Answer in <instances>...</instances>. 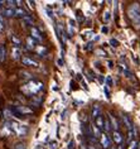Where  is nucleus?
Listing matches in <instances>:
<instances>
[{"instance_id": "1", "label": "nucleus", "mask_w": 140, "mask_h": 149, "mask_svg": "<svg viewBox=\"0 0 140 149\" xmlns=\"http://www.w3.org/2000/svg\"><path fill=\"white\" fill-rule=\"evenodd\" d=\"M42 90H43V84L39 82V81H30L29 84L24 85V86L21 87V91L28 96H33Z\"/></svg>"}, {"instance_id": "2", "label": "nucleus", "mask_w": 140, "mask_h": 149, "mask_svg": "<svg viewBox=\"0 0 140 149\" xmlns=\"http://www.w3.org/2000/svg\"><path fill=\"white\" fill-rule=\"evenodd\" d=\"M128 17L132 22H138L140 18V4L139 3H132L128 8Z\"/></svg>"}, {"instance_id": "3", "label": "nucleus", "mask_w": 140, "mask_h": 149, "mask_svg": "<svg viewBox=\"0 0 140 149\" xmlns=\"http://www.w3.org/2000/svg\"><path fill=\"white\" fill-rule=\"evenodd\" d=\"M12 113L15 115L17 118H24L25 115H32L33 114V110L29 109L28 106H15L12 109Z\"/></svg>"}, {"instance_id": "4", "label": "nucleus", "mask_w": 140, "mask_h": 149, "mask_svg": "<svg viewBox=\"0 0 140 149\" xmlns=\"http://www.w3.org/2000/svg\"><path fill=\"white\" fill-rule=\"evenodd\" d=\"M10 125H12V129H13V133H15L18 134L19 136H24L25 134L28 133V129H27V126H24V125H19L18 123H10Z\"/></svg>"}, {"instance_id": "5", "label": "nucleus", "mask_w": 140, "mask_h": 149, "mask_svg": "<svg viewBox=\"0 0 140 149\" xmlns=\"http://www.w3.org/2000/svg\"><path fill=\"white\" fill-rule=\"evenodd\" d=\"M100 141H101V147L104 149H110L111 148V139L107 134H101L100 136Z\"/></svg>"}, {"instance_id": "6", "label": "nucleus", "mask_w": 140, "mask_h": 149, "mask_svg": "<svg viewBox=\"0 0 140 149\" xmlns=\"http://www.w3.org/2000/svg\"><path fill=\"white\" fill-rule=\"evenodd\" d=\"M56 31H57V34H58V38L61 39V42L62 43H66V40H67V36H66V32H64V29L61 27V24H57V27H56Z\"/></svg>"}, {"instance_id": "7", "label": "nucleus", "mask_w": 140, "mask_h": 149, "mask_svg": "<svg viewBox=\"0 0 140 149\" xmlns=\"http://www.w3.org/2000/svg\"><path fill=\"white\" fill-rule=\"evenodd\" d=\"M21 62H23L24 66H32V67H38V62L34 61V59L27 57V56H24V57H21Z\"/></svg>"}, {"instance_id": "8", "label": "nucleus", "mask_w": 140, "mask_h": 149, "mask_svg": "<svg viewBox=\"0 0 140 149\" xmlns=\"http://www.w3.org/2000/svg\"><path fill=\"white\" fill-rule=\"evenodd\" d=\"M107 116L110 118V121H111V126H112V129H114V132H119V128H120V125H119V121H117V119L114 116V115L111 113H109L107 114Z\"/></svg>"}, {"instance_id": "9", "label": "nucleus", "mask_w": 140, "mask_h": 149, "mask_svg": "<svg viewBox=\"0 0 140 149\" xmlns=\"http://www.w3.org/2000/svg\"><path fill=\"white\" fill-rule=\"evenodd\" d=\"M91 115L92 118H94V120L96 118H98L101 115V106L98 105V104H95L94 106H92V110H91Z\"/></svg>"}, {"instance_id": "10", "label": "nucleus", "mask_w": 140, "mask_h": 149, "mask_svg": "<svg viewBox=\"0 0 140 149\" xmlns=\"http://www.w3.org/2000/svg\"><path fill=\"white\" fill-rule=\"evenodd\" d=\"M94 124L96 125L100 130H104V129H105V116H102V115H100L98 118L95 119V123H94Z\"/></svg>"}, {"instance_id": "11", "label": "nucleus", "mask_w": 140, "mask_h": 149, "mask_svg": "<svg viewBox=\"0 0 140 149\" xmlns=\"http://www.w3.org/2000/svg\"><path fill=\"white\" fill-rule=\"evenodd\" d=\"M30 32H32V38L34 39V40H38V42H40V40L43 39V37H42V34H40V32L35 27H32Z\"/></svg>"}, {"instance_id": "12", "label": "nucleus", "mask_w": 140, "mask_h": 149, "mask_svg": "<svg viewBox=\"0 0 140 149\" xmlns=\"http://www.w3.org/2000/svg\"><path fill=\"white\" fill-rule=\"evenodd\" d=\"M121 119H123V123L125 124V126L128 128V130H132L134 128H132V124H131V120H130V118L128 116V115H121Z\"/></svg>"}, {"instance_id": "13", "label": "nucleus", "mask_w": 140, "mask_h": 149, "mask_svg": "<svg viewBox=\"0 0 140 149\" xmlns=\"http://www.w3.org/2000/svg\"><path fill=\"white\" fill-rule=\"evenodd\" d=\"M112 140L115 141L116 144H121L123 143V135H121V133L120 132H114L112 133Z\"/></svg>"}, {"instance_id": "14", "label": "nucleus", "mask_w": 140, "mask_h": 149, "mask_svg": "<svg viewBox=\"0 0 140 149\" xmlns=\"http://www.w3.org/2000/svg\"><path fill=\"white\" fill-rule=\"evenodd\" d=\"M1 15H3V17H6V18L15 17V9H12V8L4 9V10H3V12H1Z\"/></svg>"}, {"instance_id": "15", "label": "nucleus", "mask_w": 140, "mask_h": 149, "mask_svg": "<svg viewBox=\"0 0 140 149\" xmlns=\"http://www.w3.org/2000/svg\"><path fill=\"white\" fill-rule=\"evenodd\" d=\"M12 57H13V59H15V61L20 58V48L19 47H15V46L13 47V49H12Z\"/></svg>"}, {"instance_id": "16", "label": "nucleus", "mask_w": 140, "mask_h": 149, "mask_svg": "<svg viewBox=\"0 0 140 149\" xmlns=\"http://www.w3.org/2000/svg\"><path fill=\"white\" fill-rule=\"evenodd\" d=\"M15 17H18V18H24L25 17H28V14L25 13V10L24 9H21V8H18V9H15Z\"/></svg>"}, {"instance_id": "17", "label": "nucleus", "mask_w": 140, "mask_h": 149, "mask_svg": "<svg viewBox=\"0 0 140 149\" xmlns=\"http://www.w3.org/2000/svg\"><path fill=\"white\" fill-rule=\"evenodd\" d=\"M35 42H37V40H34V39L32 38V37H28V38H27V46H28L29 49H34V48H35V44H37Z\"/></svg>"}, {"instance_id": "18", "label": "nucleus", "mask_w": 140, "mask_h": 149, "mask_svg": "<svg viewBox=\"0 0 140 149\" xmlns=\"http://www.w3.org/2000/svg\"><path fill=\"white\" fill-rule=\"evenodd\" d=\"M112 130V126H111V121H110V118H105V132L109 133Z\"/></svg>"}, {"instance_id": "19", "label": "nucleus", "mask_w": 140, "mask_h": 149, "mask_svg": "<svg viewBox=\"0 0 140 149\" xmlns=\"http://www.w3.org/2000/svg\"><path fill=\"white\" fill-rule=\"evenodd\" d=\"M91 128H92V133H94V136H96V138H100V136H101V130L98 129L96 125L92 124Z\"/></svg>"}, {"instance_id": "20", "label": "nucleus", "mask_w": 140, "mask_h": 149, "mask_svg": "<svg viewBox=\"0 0 140 149\" xmlns=\"http://www.w3.org/2000/svg\"><path fill=\"white\" fill-rule=\"evenodd\" d=\"M42 102V97H37V96H32V105L39 106Z\"/></svg>"}, {"instance_id": "21", "label": "nucleus", "mask_w": 140, "mask_h": 149, "mask_svg": "<svg viewBox=\"0 0 140 149\" xmlns=\"http://www.w3.org/2000/svg\"><path fill=\"white\" fill-rule=\"evenodd\" d=\"M5 59V47L0 46V62H3Z\"/></svg>"}, {"instance_id": "22", "label": "nucleus", "mask_w": 140, "mask_h": 149, "mask_svg": "<svg viewBox=\"0 0 140 149\" xmlns=\"http://www.w3.org/2000/svg\"><path fill=\"white\" fill-rule=\"evenodd\" d=\"M49 149H58V143L56 140H51L49 141Z\"/></svg>"}, {"instance_id": "23", "label": "nucleus", "mask_w": 140, "mask_h": 149, "mask_svg": "<svg viewBox=\"0 0 140 149\" xmlns=\"http://www.w3.org/2000/svg\"><path fill=\"white\" fill-rule=\"evenodd\" d=\"M109 20H110V12H109V10H105V13H104V22L107 23Z\"/></svg>"}, {"instance_id": "24", "label": "nucleus", "mask_w": 140, "mask_h": 149, "mask_svg": "<svg viewBox=\"0 0 140 149\" xmlns=\"http://www.w3.org/2000/svg\"><path fill=\"white\" fill-rule=\"evenodd\" d=\"M4 29H5V22L1 17H0V32H3Z\"/></svg>"}, {"instance_id": "25", "label": "nucleus", "mask_w": 140, "mask_h": 149, "mask_svg": "<svg viewBox=\"0 0 140 149\" xmlns=\"http://www.w3.org/2000/svg\"><path fill=\"white\" fill-rule=\"evenodd\" d=\"M23 20H24V23H25V24H29V25L33 24V19H32V18L29 17V15H28V17H25Z\"/></svg>"}, {"instance_id": "26", "label": "nucleus", "mask_w": 140, "mask_h": 149, "mask_svg": "<svg viewBox=\"0 0 140 149\" xmlns=\"http://www.w3.org/2000/svg\"><path fill=\"white\" fill-rule=\"evenodd\" d=\"M12 40L14 42V44H15V47H19L20 46V40L17 38V37H14V36H12Z\"/></svg>"}, {"instance_id": "27", "label": "nucleus", "mask_w": 140, "mask_h": 149, "mask_svg": "<svg viewBox=\"0 0 140 149\" xmlns=\"http://www.w3.org/2000/svg\"><path fill=\"white\" fill-rule=\"evenodd\" d=\"M110 44H111L112 47H117L119 46V42H117V39H115V38H112L111 40H110Z\"/></svg>"}, {"instance_id": "28", "label": "nucleus", "mask_w": 140, "mask_h": 149, "mask_svg": "<svg viewBox=\"0 0 140 149\" xmlns=\"http://www.w3.org/2000/svg\"><path fill=\"white\" fill-rule=\"evenodd\" d=\"M14 149H27V148H25V145L23 143H18V144H15Z\"/></svg>"}, {"instance_id": "29", "label": "nucleus", "mask_w": 140, "mask_h": 149, "mask_svg": "<svg viewBox=\"0 0 140 149\" xmlns=\"http://www.w3.org/2000/svg\"><path fill=\"white\" fill-rule=\"evenodd\" d=\"M76 148V144H75V140H71L68 143V148L67 149H75Z\"/></svg>"}, {"instance_id": "30", "label": "nucleus", "mask_w": 140, "mask_h": 149, "mask_svg": "<svg viewBox=\"0 0 140 149\" xmlns=\"http://www.w3.org/2000/svg\"><path fill=\"white\" fill-rule=\"evenodd\" d=\"M136 148H138V143H136V141H131L129 149H136Z\"/></svg>"}, {"instance_id": "31", "label": "nucleus", "mask_w": 140, "mask_h": 149, "mask_svg": "<svg viewBox=\"0 0 140 149\" xmlns=\"http://www.w3.org/2000/svg\"><path fill=\"white\" fill-rule=\"evenodd\" d=\"M38 53L39 54H46L47 53V49H46V48H43V47H40L39 49H38Z\"/></svg>"}, {"instance_id": "32", "label": "nucleus", "mask_w": 140, "mask_h": 149, "mask_svg": "<svg viewBox=\"0 0 140 149\" xmlns=\"http://www.w3.org/2000/svg\"><path fill=\"white\" fill-rule=\"evenodd\" d=\"M106 82H107V85L110 86V85H112V80H111V76H107L106 77Z\"/></svg>"}, {"instance_id": "33", "label": "nucleus", "mask_w": 140, "mask_h": 149, "mask_svg": "<svg viewBox=\"0 0 140 149\" xmlns=\"http://www.w3.org/2000/svg\"><path fill=\"white\" fill-rule=\"evenodd\" d=\"M105 94H106V97H110V92H109V88L105 86Z\"/></svg>"}, {"instance_id": "34", "label": "nucleus", "mask_w": 140, "mask_h": 149, "mask_svg": "<svg viewBox=\"0 0 140 149\" xmlns=\"http://www.w3.org/2000/svg\"><path fill=\"white\" fill-rule=\"evenodd\" d=\"M47 13H48V14H49V18H53V17H54V14H53L52 12H51V10H49V9H47Z\"/></svg>"}, {"instance_id": "35", "label": "nucleus", "mask_w": 140, "mask_h": 149, "mask_svg": "<svg viewBox=\"0 0 140 149\" xmlns=\"http://www.w3.org/2000/svg\"><path fill=\"white\" fill-rule=\"evenodd\" d=\"M102 32H104V33H107V32H109L107 27H102Z\"/></svg>"}, {"instance_id": "36", "label": "nucleus", "mask_w": 140, "mask_h": 149, "mask_svg": "<svg viewBox=\"0 0 140 149\" xmlns=\"http://www.w3.org/2000/svg\"><path fill=\"white\" fill-rule=\"evenodd\" d=\"M87 149H97V148H95L94 145H88V147H87Z\"/></svg>"}, {"instance_id": "37", "label": "nucleus", "mask_w": 140, "mask_h": 149, "mask_svg": "<svg viewBox=\"0 0 140 149\" xmlns=\"http://www.w3.org/2000/svg\"><path fill=\"white\" fill-rule=\"evenodd\" d=\"M58 65L62 66V65H63V61H62V59H58Z\"/></svg>"}, {"instance_id": "38", "label": "nucleus", "mask_w": 140, "mask_h": 149, "mask_svg": "<svg viewBox=\"0 0 140 149\" xmlns=\"http://www.w3.org/2000/svg\"><path fill=\"white\" fill-rule=\"evenodd\" d=\"M117 149H124V145H123V144H120V145H117Z\"/></svg>"}, {"instance_id": "39", "label": "nucleus", "mask_w": 140, "mask_h": 149, "mask_svg": "<svg viewBox=\"0 0 140 149\" xmlns=\"http://www.w3.org/2000/svg\"><path fill=\"white\" fill-rule=\"evenodd\" d=\"M136 23H138V25H136V27H138V28H140V18H139V20L136 22Z\"/></svg>"}, {"instance_id": "40", "label": "nucleus", "mask_w": 140, "mask_h": 149, "mask_svg": "<svg viewBox=\"0 0 140 149\" xmlns=\"http://www.w3.org/2000/svg\"><path fill=\"white\" fill-rule=\"evenodd\" d=\"M136 149H140V143H138V148H136Z\"/></svg>"}, {"instance_id": "41", "label": "nucleus", "mask_w": 140, "mask_h": 149, "mask_svg": "<svg viewBox=\"0 0 140 149\" xmlns=\"http://www.w3.org/2000/svg\"><path fill=\"white\" fill-rule=\"evenodd\" d=\"M1 4H3V1H0V8H1Z\"/></svg>"}, {"instance_id": "42", "label": "nucleus", "mask_w": 140, "mask_h": 149, "mask_svg": "<svg viewBox=\"0 0 140 149\" xmlns=\"http://www.w3.org/2000/svg\"><path fill=\"white\" fill-rule=\"evenodd\" d=\"M110 149H116V148H110Z\"/></svg>"}]
</instances>
